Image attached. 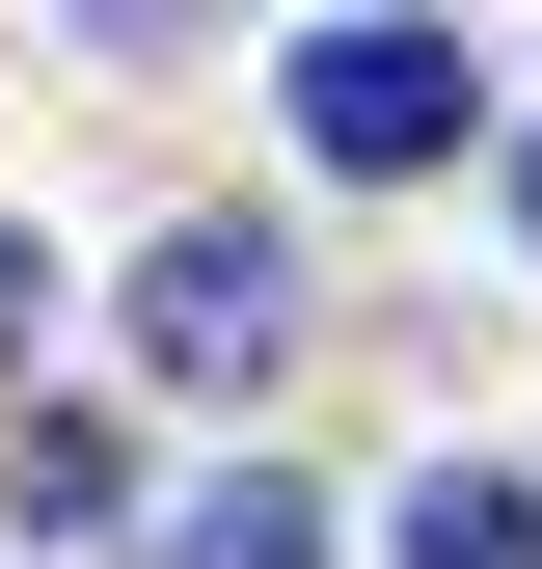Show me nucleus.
<instances>
[{
  "instance_id": "nucleus-1",
  "label": "nucleus",
  "mask_w": 542,
  "mask_h": 569,
  "mask_svg": "<svg viewBox=\"0 0 542 569\" xmlns=\"http://www.w3.org/2000/svg\"><path fill=\"white\" fill-rule=\"evenodd\" d=\"M461 109H489V82H461V28H406V0L299 54V163H353V190H406V163H461Z\"/></svg>"
},
{
  "instance_id": "nucleus-2",
  "label": "nucleus",
  "mask_w": 542,
  "mask_h": 569,
  "mask_svg": "<svg viewBox=\"0 0 542 569\" xmlns=\"http://www.w3.org/2000/svg\"><path fill=\"white\" fill-rule=\"evenodd\" d=\"M136 352H163L190 407H244L271 352H299V244H271V218H163V271H136Z\"/></svg>"
},
{
  "instance_id": "nucleus-4",
  "label": "nucleus",
  "mask_w": 542,
  "mask_h": 569,
  "mask_svg": "<svg viewBox=\"0 0 542 569\" xmlns=\"http://www.w3.org/2000/svg\"><path fill=\"white\" fill-rule=\"evenodd\" d=\"M163 569H325V516L244 461V488H190V516H163Z\"/></svg>"
},
{
  "instance_id": "nucleus-3",
  "label": "nucleus",
  "mask_w": 542,
  "mask_h": 569,
  "mask_svg": "<svg viewBox=\"0 0 542 569\" xmlns=\"http://www.w3.org/2000/svg\"><path fill=\"white\" fill-rule=\"evenodd\" d=\"M406 569H542V488H489V461H434V488H406Z\"/></svg>"
},
{
  "instance_id": "nucleus-6",
  "label": "nucleus",
  "mask_w": 542,
  "mask_h": 569,
  "mask_svg": "<svg viewBox=\"0 0 542 569\" xmlns=\"http://www.w3.org/2000/svg\"><path fill=\"white\" fill-rule=\"evenodd\" d=\"M82 28H190V0H82Z\"/></svg>"
},
{
  "instance_id": "nucleus-5",
  "label": "nucleus",
  "mask_w": 542,
  "mask_h": 569,
  "mask_svg": "<svg viewBox=\"0 0 542 569\" xmlns=\"http://www.w3.org/2000/svg\"><path fill=\"white\" fill-rule=\"evenodd\" d=\"M28 542H136V461L82 435V407H54V435H28Z\"/></svg>"
},
{
  "instance_id": "nucleus-7",
  "label": "nucleus",
  "mask_w": 542,
  "mask_h": 569,
  "mask_svg": "<svg viewBox=\"0 0 542 569\" xmlns=\"http://www.w3.org/2000/svg\"><path fill=\"white\" fill-rule=\"evenodd\" d=\"M515 244H542V136H515Z\"/></svg>"
}]
</instances>
